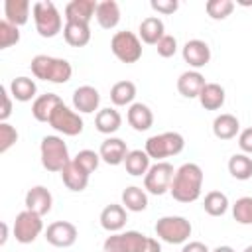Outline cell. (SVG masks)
Segmentation results:
<instances>
[{
	"label": "cell",
	"instance_id": "6da1fadb",
	"mask_svg": "<svg viewBox=\"0 0 252 252\" xmlns=\"http://www.w3.org/2000/svg\"><path fill=\"white\" fill-rule=\"evenodd\" d=\"M201 189H203V169L189 161L183 163L175 169L169 193L175 201L179 203H193L201 197Z\"/></svg>",
	"mask_w": 252,
	"mask_h": 252
},
{
	"label": "cell",
	"instance_id": "7a4b0ae2",
	"mask_svg": "<svg viewBox=\"0 0 252 252\" xmlns=\"http://www.w3.org/2000/svg\"><path fill=\"white\" fill-rule=\"evenodd\" d=\"M32 75L35 79L47 81V83H55V85H63L71 79L73 75V67L67 59L61 57H51V55H35L30 63Z\"/></svg>",
	"mask_w": 252,
	"mask_h": 252
},
{
	"label": "cell",
	"instance_id": "3957f363",
	"mask_svg": "<svg viewBox=\"0 0 252 252\" xmlns=\"http://www.w3.org/2000/svg\"><path fill=\"white\" fill-rule=\"evenodd\" d=\"M39 156H41V165H43L47 171H53V173H57V171L61 173L63 167L71 161L67 144L63 142L61 136H53V134L41 138Z\"/></svg>",
	"mask_w": 252,
	"mask_h": 252
},
{
	"label": "cell",
	"instance_id": "277c9868",
	"mask_svg": "<svg viewBox=\"0 0 252 252\" xmlns=\"http://www.w3.org/2000/svg\"><path fill=\"white\" fill-rule=\"evenodd\" d=\"M33 14V22H35V30L41 37H55L63 26V18L57 10V6L49 0H39L33 4L32 8Z\"/></svg>",
	"mask_w": 252,
	"mask_h": 252
},
{
	"label": "cell",
	"instance_id": "5b68a950",
	"mask_svg": "<svg viewBox=\"0 0 252 252\" xmlns=\"http://www.w3.org/2000/svg\"><path fill=\"white\" fill-rule=\"evenodd\" d=\"M185 148V140L179 132H161L156 136H150L146 140V154L156 159V161H163L165 158L177 156L181 154Z\"/></svg>",
	"mask_w": 252,
	"mask_h": 252
},
{
	"label": "cell",
	"instance_id": "8992f818",
	"mask_svg": "<svg viewBox=\"0 0 252 252\" xmlns=\"http://www.w3.org/2000/svg\"><path fill=\"white\" fill-rule=\"evenodd\" d=\"M191 222L185 217H177V215H167L158 219L156 222V236L161 238L167 244H183L189 240L191 236Z\"/></svg>",
	"mask_w": 252,
	"mask_h": 252
},
{
	"label": "cell",
	"instance_id": "52a82bcc",
	"mask_svg": "<svg viewBox=\"0 0 252 252\" xmlns=\"http://www.w3.org/2000/svg\"><path fill=\"white\" fill-rule=\"evenodd\" d=\"M110 49L114 57L122 63H136L142 57V41L134 32H116L110 39Z\"/></svg>",
	"mask_w": 252,
	"mask_h": 252
},
{
	"label": "cell",
	"instance_id": "ba28073f",
	"mask_svg": "<svg viewBox=\"0 0 252 252\" xmlns=\"http://www.w3.org/2000/svg\"><path fill=\"white\" fill-rule=\"evenodd\" d=\"M175 169L169 161H156L144 175V189L152 195H163L169 191Z\"/></svg>",
	"mask_w": 252,
	"mask_h": 252
},
{
	"label": "cell",
	"instance_id": "9c48e42d",
	"mask_svg": "<svg viewBox=\"0 0 252 252\" xmlns=\"http://www.w3.org/2000/svg\"><path fill=\"white\" fill-rule=\"evenodd\" d=\"M49 126L53 130H57L59 134H63V136H79L85 128V122H83V118L79 116L77 110H73L65 102H61L53 110V114L49 118Z\"/></svg>",
	"mask_w": 252,
	"mask_h": 252
},
{
	"label": "cell",
	"instance_id": "30bf717a",
	"mask_svg": "<svg viewBox=\"0 0 252 252\" xmlns=\"http://www.w3.org/2000/svg\"><path fill=\"white\" fill-rule=\"evenodd\" d=\"M43 230V220L37 213H32V211H22L16 215V220H14V238L20 242V244H32Z\"/></svg>",
	"mask_w": 252,
	"mask_h": 252
},
{
	"label": "cell",
	"instance_id": "8fae6325",
	"mask_svg": "<svg viewBox=\"0 0 252 252\" xmlns=\"http://www.w3.org/2000/svg\"><path fill=\"white\" fill-rule=\"evenodd\" d=\"M79 230L69 220H55L45 228V240L57 248H69L77 242Z\"/></svg>",
	"mask_w": 252,
	"mask_h": 252
},
{
	"label": "cell",
	"instance_id": "7c38bea8",
	"mask_svg": "<svg viewBox=\"0 0 252 252\" xmlns=\"http://www.w3.org/2000/svg\"><path fill=\"white\" fill-rule=\"evenodd\" d=\"M181 55H183L185 63H189V67H193L197 71V69L205 67L211 61V47L203 39H189L183 45Z\"/></svg>",
	"mask_w": 252,
	"mask_h": 252
},
{
	"label": "cell",
	"instance_id": "4fadbf2b",
	"mask_svg": "<svg viewBox=\"0 0 252 252\" xmlns=\"http://www.w3.org/2000/svg\"><path fill=\"white\" fill-rule=\"evenodd\" d=\"M26 209L32 211V213H37L39 217L47 215L51 211V205H53V195L49 193L47 187L43 185H33L32 189H28L26 193Z\"/></svg>",
	"mask_w": 252,
	"mask_h": 252
},
{
	"label": "cell",
	"instance_id": "5bb4252c",
	"mask_svg": "<svg viewBox=\"0 0 252 252\" xmlns=\"http://www.w3.org/2000/svg\"><path fill=\"white\" fill-rule=\"evenodd\" d=\"M128 152H130V150L126 148V142L120 140V138H114V136H108V138L100 144V148H98L100 159H102L104 163H108V165H120V163H124Z\"/></svg>",
	"mask_w": 252,
	"mask_h": 252
},
{
	"label": "cell",
	"instance_id": "9a60e30c",
	"mask_svg": "<svg viewBox=\"0 0 252 252\" xmlns=\"http://www.w3.org/2000/svg\"><path fill=\"white\" fill-rule=\"evenodd\" d=\"M98 2L94 0H71L65 6V22H77V24H89L93 16L96 14Z\"/></svg>",
	"mask_w": 252,
	"mask_h": 252
},
{
	"label": "cell",
	"instance_id": "2e32d148",
	"mask_svg": "<svg viewBox=\"0 0 252 252\" xmlns=\"http://www.w3.org/2000/svg\"><path fill=\"white\" fill-rule=\"evenodd\" d=\"M100 104V94L94 87L91 85H83V87H77L75 93H73V108L77 112H83V114H91L98 108Z\"/></svg>",
	"mask_w": 252,
	"mask_h": 252
},
{
	"label": "cell",
	"instance_id": "e0dca14e",
	"mask_svg": "<svg viewBox=\"0 0 252 252\" xmlns=\"http://www.w3.org/2000/svg\"><path fill=\"white\" fill-rule=\"evenodd\" d=\"M126 220H128V215H126V209L122 205L110 203L100 211V226L104 230H108L110 234L120 232L126 226Z\"/></svg>",
	"mask_w": 252,
	"mask_h": 252
},
{
	"label": "cell",
	"instance_id": "ac0fdd59",
	"mask_svg": "<svg viewBox=\"0 0 252 252\" xmlns=\"http://www.w3.org/2000/svg\"><path fill=\"white\" fill-rule=\"evenodd\" d=\"M205 85H207L205 77L199 71H195V69L181 73L179 79H177V91L185 98H199V94H201Z\"/></svg>",
	"mask_w": 252,
	"mask_h": 252
},
{
	"label": "cell",
	"instance_id": "d6986e66",
	"mask_svg": "<svg viewBox=\"0 0 252 252\" xmlns=\"http://www.w3.org/2000/svg\"><path fill=\"white\" fill-rule=\"evenodd\" d=\"M163 35H165V26L158 16H148L140 22V28H138L140 41H144L148 45H158V41Z\"/></svg>",
	"mask_w": 252,
	"mask_h": 252
},
{
	"label": "cell",
	"instance_id": "ffe728a7",
	"mask_svg": "<svg viewBox=\"0 0 252 252\" xmlns=\"http://www.w3.org/2000/svg\"><path fill=\"white\" fill-rule=\"evenodd\" d=\"M61 96L55 94V93H45V94H39L33 102H32V114L37 122H49L53 110L61 104Z\"/></svg>",
	"mask_w": 252,
	"mask_h": 252
},
{
	"label": "cell",
	"instance_id": "44dd1931",
	"mask_svg": "<svg viewBox=\"0 0 252 252\" xmlns=\"http://www.w3.org/2000/svg\"><path fill=\"white\" fill-rule=\"evenodd\" d=\"M126 120H128V124H130L136 132H146V130H150L152 124H154V112L150 110L148 104H144V102H134V104H130V108H128Z\"/></svg>",
	"mask_w": 252,
	"mask_h": 252
},
{
	"label": "cell",
	"instance_id": "7402d4cb",
	"mask_svg": "<svg viewBox=\"0 0 252 252\" xmlns=\"http://www.w3.org/2000/svg\"><path fill=\"white\" fill-rule=\"evenodd\" d=\"M61 179H63V185H65L69 191H75V193L85 191L87 185H89V173H85L73 159L63 167Z\"/></svg>",
	"mask_w": 252,
	"mask_h": 252
},
{
	"label": "cell",
	"instance_id": "603a6c76",
	"mask_svg": "<svg viewBox=\"0 0 252 252\" xmlns=\"http://www.w3.org/2000/svg\"><path fill=\"white\" fill-rule=\"evenodd\" d=\"M30 0H6L4 2V20H8L14 26H24L30 20Z\"/></svg>",
	"mask_w": 252,
	"mask_h": 252
},
{
	"label": "cell",
	"instance_id": "cb8c5ba5",
	"mask_svg": "<svg viewBox=\"0 0 252 252\" xmlns=\"http://www.w3.org/2000/svg\"><path fill=\"white\" fill-rule=\"evenodd\" d=\"M94 18H96V22H98V26L102 30L116 28L118 22H120V6H118V2H114V0H102V2H98Z\"/></svg>",
	"mask_w": 252,
	"mask_h": 252
},
{
	"label": "cell",
	"instance_id": "d4e9b609",
	"mask_svg": "<svg viewBox=\"0 0 252 252\" xmlns=\"http://www.w3.org/2000/svg\"><path fill=\"white\" fill-rule=\"evenodd\" d=\"M213 134L219 140H232L236 134H240V122L234 114L222 112L213 120Z\"/></svg>",
	"mask_w": 252,
	"mask_h": 252
},
{
	"label": "cell",
	"instance_id": "484cf974",
	"mask_svg": "<svg viewBox=\"0 0 252 252\" xmlns=\"http://www.w3.org/2000/svg\"><path fill=\"white\" fill-rule=\"evenodd\" d=\"M94 126H96V130H98L100 134L110 136V134H114V132L120 130V126H122V116H120L118 110H114V108H110V106H108V108H102V110H98L96 116H94Z\"/></svg>",
	"mask_w": 252,
	"mask_h": 252
},
{
	"label": "cell",
	"instance_id": "4316f807",
	"mask_svg": "<svg viewBox=\"0 0 252 252\" xmlns=\"http://www.w3.org/2000/svg\"><path fill=\"white\" fill-rule=\"evenodd\" d=\"M63 37L73 47H85L91 41V28L89 24H77V22H65Z\"/></svg>",
	"mask_w": 252,
	"mask_h": 252
},
{
	"label": "cell",
	"instance_id": "83f0119b",
	"mask_svg": "<svg viewBox=\"0 0 252 252\" xmlns=\"http://www.w3.org/2000/svg\"><path fill=\"white\" fill-rule=\"evenodd\" d=\"M224 89L219 83H207L199 94V102L205 110H219L224 104Z\"/></svg>",
	"mask_w": 252,
	"mask_h": 252
},
{
	"label": "cell",
	"instance_id": "f1b7e54d",
	"mask_svg": "<svg viewBox=\"0 0 252 252\" xmlns=\"http://www.w3.org/2000/svg\"><path fill=\"white\" fill-rule=\"evenodd\" d=\"M12 98L20 100V102H28V100H35V93H37V87H35V81L30 79V77H16L12 79L10 87H8Z\"/></svg>",
	"mask_w": 252,
	"mask_h": 252
},
{
	"label": "cell",
	"instance_id": "f546056e",
	"mask_svg": "<svg viewBox=\"0 0 252 252\" xmlns=\"http://www.w3.org/2000/svg\"><path fill=\"white\" fill-rule=\"evenodd\" d=\"M122 207L132 213H142L148 209V193L142 187L130 185L122 191Z\"/></svg>",
	"mask_w": 252,
	"mask_h": 252
},
{
	"label": "cell",
	"instance_id": "4dcf8cb0",
	"mask_svg": "<svg viewBox=\"0 0 252 252\" xmlns=\"http://www.w3.org/2000/svg\"><path fill=\"white\" fill-rule=\"evenodd\" d=\"M150 156L146 154V150H130L126 159H124V167L130 175L134 177H140V175H146L148 169L152 167L150 165Z\"/></svg>",
	"mask_w": 252,
	"mask_h": 252
},
{
	"label": "cell",
	"instance_id": "1f68e13d",
	"mask_svg": "<svg viewBox=\"0 0 252 252\" xmlns=\"http://www.w3.org/2000/svg\"><path fill=\"white\" fill-rule=\"evenodd\" d=\"M136 98V85L132 81H118L110 89V100L114 106H126L134 104Z\"/></svg>",
	"mask_w": 252,
	"mask_h": 252
},
{
	"label": "cell",
	"instance_id": "d6a6232c",
	"mask_svg": "<svg viewBox=\"0 0 252 252\" xmlns=\"http://www.w3.org/2000/svg\"><path fill=\"white\" fill-rule=\"evenodd\" d=\"M228 173L238 181L250 179L252 177V158L248 154H234L228 159Z\"/></svg>",
	"mask_w": 252,
	"mask_h": 252
},
{
	"label": "cell",
	"instance_id": "836d02e7",
	"mask_svg": "<svg viewBox=\"0 0 252 252\" xmlns=\"http://www.w3.org/2000/svg\"><path fill=\"white\" fill-rule=\"evenodd\" d=\"M203 209L211 217H222L228 211V197L222 191H209L205 195Z\"/></svg>",
	"mask_w": 252,
	"mask_h": 252
},
{
	"label": "cell",
	"instance_id": "e575fe53",
	"mask_svg": "<svg viewBox=\"0 0 252 252\" xmlns=\"http://www.w3.org/2000/svg\"><path fill=\"white\" fill-rule=\"evenodd\" d=\"M232 217L238 224H252V197H240L232 205Z\"/></svg>",
	"mask_w": 252,
	"mask_h": 252
},
{
	"label": "cell",
	"instance_id": "d590c367",
	"mask_svg": "<svg viewBox=\"0 0 252 252\" xmlns=\"http://www.w3.org/2000/svg\"><path fill=\"white\" fill-rule=\"evenodd\" d=\"M205 10L213 20H224L232 14L234 2L232 0H209L205 4Z\"/></svg>",
	"mask_w": 252,
	"mask_h": 252
},
{
	"label": "cell",
	"instance_id": "8d00e7d4",
	"mask_svg": "<svg viewBox=\"0 0 252 252\" xmlns=\"http://www.w3.org/2000/svg\"><path fill=\"white\" fill-rule=\"evenodd\" d=\"M73 161L85 171V173H93L96 167H98V163H100V156L96 154V152H93V150H81L75 158H73Z\"/></svg>",
	"mask_w": 252,
	"mask_h": 252
},
{
	"label": "cell",
	"instance_id": "74e56055",
	"mask_svg": "<svg viewBox=\"0 0 252 252\" xmlns=\"http://www.w3.org/2000/svg\"><path fill=\"white\" fill-rule=\"evenodd\" d=\"M20 41V30L18 26L10 24L8 20L0 22V49H8L10 45Z\"/></svg>",
	"mask_w": 252,
	"mask_h": 252
},
{
	"label": "cell",
	"instance_id": "f35d334b",
	"mask_svg": "<svg viewBox=\"0 0 252 252\" xmlns=\"http://www.w3.org/2000/svg\"><path fill=\"white\" fill-rule=\"evenodd\" d=\"M16 142H18V130L8 122H0V154H6Z\"/></svg>",
	"mask_w": 252,
	"mask_h": 252
},
{
	"label": "cell",
	"instance_id": "ab89813d",
	"mask_svg": "<svg viewBox=\"0 0 252 252\" xmlns=\"http://www.w3.org/2000/svg\"><path fill=\"white\" fill-rule=\"evenodd\" d=\"M102 252H130L124 232H112V234L104 240Z\"/></svg>",
	"mask_w": 252,
	"mask_h": 252
},
{
	"label": "cell",
	"instance_id": "60d3db41",
	"mask_svg": "<svg viewBox=\"0 0 252 252\" xmlns=\"http://www.w3.org/2000/svg\"><path fill=\"white\" fill-rule=\"evenodd\" d=\"M156 49H158V55H159V57H173L175 51H177V39H175L173 35L165 33V35L158 41Z\"/></svg>",
	"mask_w": 252,
	"mask_h": 252
},
{
	"label": "cell",
	"instance_id": "b9f144b4",
	"mask_svg": "<svg viewBox=\"0 0 252 252\" xmlns=\"http://www.w3.org/2000/svg\"><path fill=\"white\" fill-rule=\"evenodd\" d=\"M150 6H152V10H156V12H159V14L169 16V14L177 12L179 2H177V0H152V2H150Z\"/></svg>",
	"mask_w": 252,
	"mask_h": 252
},
{
	"label": "cell",
	"instance_id": "7bdbcfd3",
	"mask_svg": "<svg viewBox=\"0 0 252 252\" xmlns=\"http://www.w3.org/2000/svg\"><path fill=\"white\" fill-rule=\"evenodd\" d=\"M0 94H2V108H0V122H6L8 116L12 114V94L10 91L2 85L0 87Z\"/></svg>",
	"mask_w": 252,
	"mask_h": 252
},
{
	"label": "cell",
	"instance_id": "ee69618b",
	"mask_svg": "<svg viewBox=\"0 0 252 252\" xmlns=\"http://www.w3.org/2000/svg\"><path fill=\"white\" fill-rule=\"evenodd\" d=\"M238 146H240L242 154H252V126L244 128L238 134Z\"/></svg>",
	"mask_w": 252,
	"mask_h": 252
},
{
	"label": "cell",
	"instance_id": "f6af8a7d",
	"mask_svg": "<svg viewBox=\"0 0 252 252\" xmlns=\"http://www.w3.org/2000/svg\"><path fill=\"white\" fill-rule=\"evenodd\" d=\"M181 252H211V250L207 248V244H203V242H199V240H191V242H187V244L181 248Z\"/></svg>",
	"mask_w": 252,
	"mask_h": 252
},
{
	"label": "cell",
	"instance_id": "bcb514c9",
	"mask_svg": "<svg viewBox=\"0 0 252 252\" xmlns=\"http://www.w3.org/2000/svg\"><path fill=\"white\" fill-rule=\"evenodd\" d=\"M146 252H161L159 242H158L156 238H152V236H150V240H148V250H146Z\"/></svg>",
	"mask_w": 252,
	"mask_h": 252
},
{
	"label": "cell",
	"instance_id": "7dc6e473",
	"mask_svg": "<svg viewBox=\"0 0 252 252\" xmlns=\"http://www.w3.org/2000/svg\"><path fill=\"white\" fill-rule=\"evenodd\" d=\"M6 240H8V224L2 222V240H0V244H6Z\"/></svg>",
	"mask_w": 252,
	"mask_h": 252
},
{
	"label": "cell",
	"instance_id": "c3c4849f",
	"mask_svg": "<svg viewBox=\"0 0 252 252\" xmlns=\"http://www.w3.org/2000/svg\"><path fill=\"white\" fill-rule=\"evenodd\" d=\"M211 252H234V248H232V246H217V248L211 250Z\"/></svg>",
	"mask_w": 252,
	"mask_h": 252
},
{
	"label": "cell",
	"instance_id": "681fc988",
	"mask_svg": "<svg viewBox=\"0 0 252 252\" xmlns=\"http://www.w3.org/2000/svg\"><path fill=\"white\" fill-rule=\"evenodd\" d=\"M244 252H252V244H250V246H246V248H244Z\"/></svg>",
	"mask_w": 252,
	"mask_h": 252
}]
</instances>
